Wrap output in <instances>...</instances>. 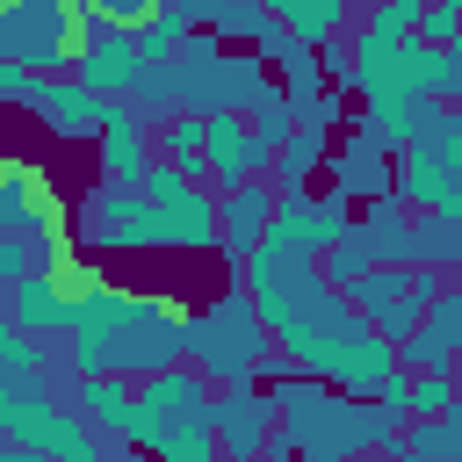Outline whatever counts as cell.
Segmentation results:
<instances>
[{
	"label": "cell",
	"instance_id": "27",
	"mask_svg": "<svg viewBox=\"0 0 462 462\" xmlns=\"http://www.w3.org/2000/svg\"><path fill=\"white\" fill-rule=\"evenodd\" d=\"M36 260H43V238H29V231H0V289L22 282Z\"/></svg>",
	"mask_w": 462,
	"mask_h": 462
},
{
	"label": "cell",
	"instance_id": "26",
	"mask_svg": "<svg viewBox=\"0 0 462 462\" xmlns=\"http://www.w3.org/2000/svg\"><path fill=\"white\" fill-rule=\"evenodd\" d=\"M267 22H274V14H267L260 0H217V7H209V29H217L224 43H260Z\"/></svg>",
	"mask_w": 462,
	"mask_h": 462
},
{
	"label": "cell",
	"instance_id": "28",
	"mask_svg": "<svg viewBox=\"0 0 462 462\" xmlns=\"http://www.w3.org/2000/svg\"><path fill=\"white\" fill-rule=\"evenodd\" d=\"M159 144H166V159H202V116H195V108H180V116H166V130H159Z\"/></svg>",
	"mask_w": 462,
	"mask_h": 462
},
{
	"label": "cell",
	"instance_id": "32",
	"mask_svg": "<svg viewBox=\"0 0 462 462\" xmlns=\"http://www.w3.org/2000/svg\"><path fill=\"white\" fill-rule=\"evenodd\" d=\"M260 7H267V14H274V7H282V0H260Z\"/></svg>",
	"mask_w": 462,
	"mask_h": 462
},
{
	"label": "cell",
	"instance_id": "5",
	"mask_svg": "<svg viewBox=\"0 0 462 462\" xmlns=\"http://www.w3.org/2000/svg\"><path fill=\"white\" fill-rule=\"evenodd\" d=\"M0 433L22 440V448H43V455L94 462V426H87L79 411H65V404H43V397L29 390V375H22V390L0 404Z\"/></svg>",
	"mask_w": 462,
	"mask_h": 462
},
{
	"label": "cell",
	"instance_id": "7",
	"mask_svg": "<svg viewBox=\"0 0 462 462\" xmlns=\"http://www.w3.org/2000/svg\"><path fill=\"white\" fill-rule=\"evenodd\" d=\"M202 419H209L217 448H231V455H260L282 411H274V397H267V390H253V383H217V390H209V404H202Z\"/></svg>",
	"mask_w": 462,
	"mask_h": 462
},
{
	"label": "cell",
	"instance_id": "16",
	"mask_svg": "<svg viewBox=\"0 0 462 462\" xmlns=\"http://www.w3.org/2000/svg\"><path fill=\"white\" fill-rule=\"evenodd\" d=\"M159 209H166V245L173 253H217V188L209 180H180Z\"/></svg>",
	"mask_w": 462,
	"mask_h": 462
},
{
	"label": "cell",
	"instance_id": "1",
	"mask_svg": "<svg viewBox=\"0 0 462 462\" xmlns=\"http://www.w3.org/2000/svg\"><path fill=\"white\" fill-rule=\"evenodd\" d=\"M339 87H354L361 101H383V94L455 101L462 94V43H419L411 29L404 36H361L354 29V51L339 65Z\"/></svg>",
	"mask_w": 462,
	"mask_h": 462
},
{
	"label": "cell",
	"instance_id": "14",
	"mask_svg": "<svg viewBox=\"0 0 462 462\" xmlns=\"http://www.w3.org/2000/svg\"><path fill=\"white\" fill-rule=\"evenodd\" d=\"M7 325H14V332H29V339L65 332V325H72V289H65L58 274L29 267L22 282H7Z\"/></svg>",
	"mask_w": 462,
	"mask_h": 462
},
{
	"label": "cell",
	"instance_id": "11",
	"mask_svg": "<svg viewBox=\"0 0 462 462\" xmlns=\"http://www.w3.org/2000/svg\"><path fill=\"white\" fill-rule=\"evenodd\" d=\"M462 346V289H433L419 325L397 339V368H455Z\"/></svg>",
	"mask_w": 462,
	"mask_h": 462
},
{
	"label": "cell",
	"instance_id": "20",
	"mask_svg": "<svg viewBox=\"0 0 462 462\" xmlns=\"http://www.w3.org/2000/svg\"><path fill=\"white\" fill-rule=\"evenodd\" d=\"M180 36H188V7H180V0H159L152 14H137V22H130V43H137V58H144V65H173Z\"/></svg>",
	"mask_w": 462,
	"mask_h": 462
},
{
	"label": "cell",
	"instance_id": "10",
	"mask_svg": "<svg viewBox=\"0 0 462 462\" xmlns=\"http://www.w3.org/2000/svg\"><path fill=\"white\" fill-rule=\"evenodd\" d=\"M22 108H36V123H43L58 144H87V137L101 130L108 94H94V87H79V79H51V72H36V87H29Z\"/></svg>",
	"mask_w": 462,
	"mask_h": 462
},
{
	"label": "cell",
	"instance_id": "15",
	"mask_svg": "<svg viewBox=\"0 0 462 462\" xmlns=\"http://www.w3.org/2000/svg\"><path fill=\"white\" fill-rule=\"evenodd\" d=\"M318 173H332V195H339V202H368V195L390 188V152H383L368 130H354L339 152H325Z\"/></svg>",
	"mask_w": 462,
	"mask_h": 462
},
{
	"label": "cell",
	"instance_id": "30",
	"mask_svg": "<svg viewBox=\"0 0 462 462\" xmlns=\"http://www.w3.org/2000/svg\"><path fill=\"white\" fill-rule=\"evenodd\" d=\"M29 87H36V72L14 65V58H0V101H29Z\"/></svg>",
	"mask_w": 462,
	"mask_h": 462
},
{
	"label": "cell",
	"instance_id": "18",
	"mask_svg": "<svg viewBox=\"0 0 462 462\" xmlns=\"http://www.w3.org/2000/svg\"><path fill=\"white\" fill-rule=\"evenodd\" d=\"M318 166H325V130H310V123H296V130L274 137V152H267V180H274V188H310Z\"/></svg>",
	"mask_w": 462,
	"mask_h": 462
},
{
	"label": "cell",
	"instance_id": "13",
	"mask_svg": "<svg viewBox=\"0 0 462 462\" xmlns=\"http://www.w3.org/2000/svg\"><path fill=\"white\" fill-rule=\"evenodd\" d=\"M390 368H397V346H390L361 310H346V325H339V368H332V390H339V397H368Z\"/></svg>",
	"mask_w": 462,
	"mask_h": 462
},
{
	"label": "cell",
	"instance_id": "17",
	"mask_svg": "<svg viewBox=\"0 0 462 462\" xmlns=\"http://www.w3.org/2000/svg\"><path fill=\"white\" fill-rule=\"evenodd\" d=\"M130 404H137V397H130V375H123V368L79 375V419H87V426H101V433L123 440V433H130Z\"/></svg>",
	"mask_w": 462,
	"mask_h": 462
},
{
	"label": "cell",
	"instance_id": "9",
	"mask_svg": "<svg viewBox=\"0 0 462 462\" xmlns=\"http://www.w3.org/2000/svg\"><path fill=\"white\" fill-rule=\"evenodd\" d=\"M267 137L245 123V108H209L202 116V166H209V180L217 188H231V180H245V173H267Z\"/></svg>",
	"mask_w": 462,
	"mask_h": 462
},
{
	"label": "cell",
	"instance_id": "6",
	"mask_svg": "<svg viewBox=\"0 0 462 462\" xmlns=\"http://www.w3.org/2000/svg\"><path fill=\"white\" fill-rule=\"evenodd\" d=\"M137 72H144V58H137V43H130V22H108V14H94V7H87L79 43H72V79L116 101V94H130V79H137Z\"/></svg>",
	"mask_w": 462,
	"mask_h": 462
},
{
	"label": "cell",
	"instance_id": "3",
	"mask_svg": "<svg viewBox=\"0 0 462 462\" xmlns=\"http://www.w3.org/2000/svg\"><path fill=\"white\" fill-rule=\"evenodd\" d=\"M79 22H87L79 0H7L0 7V58H14L29 72H58V65H72Z\"/></svg>",
	"mask_w": 462,
	"mask_h": 462
},
{
	"label": "cell",
	"instance_id": "23",
	"mask_svg": "<svg viewBox=\"0 0 462 462\" xmlns=\"http://www.w3.org/2000/svg\"><path fill=\"white\" fill-rule=\"evenodd\" d=\"M368 260H375V238H368L361 224H346V231H339V238H332V245H325L310 267H318V282H332V289H339V282H354Z\"/></svg>",
	"mask_w": 462,
	"mask_h": 462
},
{
	"label": "cell",
	"instance_id": "12",
	"mask_svg": "<svg viewBox=\"0 0 462 462\" xmlns=\"http://www.w3.org/2000/svg\"><path fill=\"white\" fill-rule=\"evenodd\" d=\"M267 217H274V180H267V173H245V180L217 188V253L238 260V253L267 231Z\"/></svg>",
	"mask_w": 462,
	"mask_h": 462
},
{
	"label": "cell",
	"instance_id": "19",
	"mask_svg": "<svg viewBox=\"0 0 462 462\" xmlns=\"http://www.w3.org/2000/svg\"><path fill=\"white\" fill-rule=\"evenodd\" d=\"M397 455H404V462H455V455H462V419H455V411L404 419V426H397Z\"/></svg>",
	"mask_w": 462,
	"mask_h": 462
},
{
	"label": "cell",
	"instance_id": "2",
	"mask_svg": "<svg viewBox=\"0 0 462 462\" xmlns=\"http://www.w3.org/2000/svg\"><path fill=\"white\" fill-rule=\"evenodd\" d=\"M267 325H260V310H253V296H245V282L238 289H224V296H209V310H195V339H188V361L209 375V383H253L260 375V361H267Z\"/></svg>",
	"mask_w": 462,
	"mask_h": 462
},
{
	"label": "cell",
	"instance_id": "22",
	"mask_svg": "<svg viewBox=\"0 0 462 462\" xmlns=\"http://www.w3.org/2000/svg\"><path fill=\"white\" fill-rule=\"evenodd\" d=\"M43 224H51V202H43L36 173H29V166L0 173V231H29V238H43Z\"/></svg>",
	"mask_w": 462,
	"mask_h": 462
},
{
	"label": "cell",
	"instance_id": "29",
	"mask_svg": "<svg viewBox=\"0 0 462 462\" xmlns=\"http://www.w3.org/2000/svg\"><path fill=\"white\" fill-rule=\"evenodd\" d=\"M0 368H22V375H36V346H29V332H14L7 318H0Z\"/></svg>",
	"mask_w": 462,
	"mask_h": 462
},
{
	"label": "cell",
	"instance_id": "24",
	"mask_svg": "<svg viewBox=\"0 0 462 462\" xmlns=\"http://www.w3.org/2000/svg\"><path fill=\"white\" fill-rule=\"evenodd\" d=\"M152 455H166V462H209V455H217V433H209L202 411H188V419H166V426H159Z\"/></svg>",
	"mask_w": 462,
	"mask_h": 462
},
{
	"label": "cell",
	"instance_id": "31",
	"mask_svg": "<svg viewBox=\"0 0 462 462\" xmlns=\"http://www.w3.org/2000/svg\"><path fill=\"white\" fill-rule=\"evenodd\" d=\"M159 0H94V14H108V22H137V14H152Z\"/></svg>",
	"mask_w": 462,
	"mask_h": 462
},
{
	"label": "cell",
	"instance_id": "25",
	"mask_svg": "<svg viewBox=\"0 0 462 462\" xmlns=\"http://www.w3.org/2000/svg\"><path fill=\"white\" fill-rule=\"evenodd\" d=\"M433 411H455V375H448V368H411L404 419H433Z\"/></svg>",
	"mask_w": 462,
	"mask_h": 462
},
{
	"label": "cell",
	"instance_id": "21",
	"mask_svg": "<svg viewBox=\"0 0 462 462\" xmlns=\"http://www.w3.org/2000/svg\"><path fill=\"white\" fill-rule=\"evenodd\" d=\"M346 14H354L346 0H282V7H274V22H282L296 43H339V36H346Z\"/></svg>",
	"mask_w": 462,
	"mask_h": 462
},
{
	"label": "cell",
	"instance_id": "4",
	"mask_svg": "<svg viewBox=\"0 0 462 462\" xmlns=\"http://www.w3.org/2000/svg\"><path fill=\"white\" fill-rule=\"evenodd\" d=\"M79 231L101 253H152V245H166V209L152 195H137V188H108L101 180L87 195V209H79Z\"/></svg>",
	"mask_w": 462,
	"mask_h": 462
},
{
	"label": "cell",
	"instance_id": "8",
	"mask_svg": "<svg viewBox=\"0 0 462 462\" xmlns=\"http://www.w3.org/2000/svg\"><path fill=\"white\" fill-rule=\"evenodd\" d=\"M94 144V173L108 180V188H137V173H144V159H152V130H144V108H130L123 94L101 108V130L87 137Z\"/></svg>",
	"mask_w": 462,
	"mask_h": 462
}]
</instances>
